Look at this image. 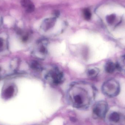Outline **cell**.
I'll list each match as a JSON object with an SVG mask.
<instances>
[{"label": "cell", "mask_w": 125, "mask_h": 125, "mask_svg": "<svg viewBox=\"0 0 125 125\" xmlns=\"http://www.w3.org/2000/svg\"><path fill=\"white\" fill-rule=\"evenodd\" d=\"M97 90L94 85L85 81L72 83L67 93L68 103L73 108L79 109L88 108L95 98Z\"/></svg>", "instance_id": "obj_1"}, {"label": "cell", "mask_w": 125, "mask_h": 125, "mask_svg": "<svg viewBox=\"0 0 125 125\" xmlns=\"http://www.w3.org/2000/svg\"><path fill=\"white\" fill-rule=\"evenodd\" d=\"M49 41L46 38H42L37 40L32 52L33 57L38 61H43L48 53Z\"/></svg>", "instance_id": "obj_2"}, {"label": "cell", "mask_w": 125, "mask_h": 125, "mask_svg": "<svg viewBox=\"0 0 125 125\" xmlns=\"http://www.w3.org/2000/svg\"><path fill=\"white\" fill-rule=\"evenodd\" d=\"M44 78L48 83L55 86L61 84L64 81L63 72L56 66L50 68L45 73Z\"/></svg>", "instance_id": "obj_3"}, {"label": "cell", "mask_w": 125, "mask_h": 125, "mask_svg": "<svg viewBox=\"0 0 125 125\" xmlns=\"http://www.w3.org/2000/svg\"><path fill=\"white\" fill-rule=\"evenodd\" d=\"M102 92L106 96L110 98L116 97L120 92V84L114 79H110L106 81L102 86Z\"/></svg>", "instance_id": "obj_4"}, {"label": "cell", "mask_w": 125, "mask_h": 125, "mask_svg": "<svg viewBox=\"0 0 125 125\" xmlns=\"http://www.w3.org/2000/svg\"><path fill=\"white\" fill-rule=\"evenodd\" d=\"M109 111L108 103L104 100L95 103L92 108V116L95 119H102L106 117Z\"/></svg>", "instance_id": "obj_5"}, {"label": "cell", "mask_w": 125, "mask_h": 125, "mask_svg": "<svg viewBox=\"0 0 125 125\" xmlns=\"http://www.w3.org/2000/svg\"><path fill=\"white\" fill-rule=\"evenodd\" d=\"M108 122L112 125H120L124 122L125 116L121 112L117 111H111L107 114Z\"/></svg>", "instance_id": "obj_6"}, {"label": "cell", "mask_w": 125, "mask_h": 125, "mask_svg": "<svg viewBox=\"0 0 125 125\" xmlns=\"http://www.w3.org/2000/svg\"><path fill=\"white\" fill-rule=\"evenodd\" d=\"M56 22V18H47L42 23L41 26V29L44 32H47L55 26Z\"/></svg>", "instance_id": "obj_7"}, {"label": "cell", "mask_w": 125, "mask_h": 125, "mask_svg": "<svg viewBox=\"0 0 125 125\" xmlns=\"http://www.w3.org/2000/svg\"><path fill=\"white\" fill-rule=\"evenodd\" d=\"M15 88L14 86L10 85L4 90L2 93L3 98L6 100L10 99L14 95Z\"/></svg>", "instance_id": "obj_8"}, {"label": "cell", "mask_w": 125, "mask_h": 125, "mask_svg": "<svg viewBox=\"0 0 125 125\" xmlns=\"http://www.w3.org/2000/svg\"><path fill=\"white\" fill-rule=\"evenodd\" d=\"M21 4L27 12L31 13L34 11L35 6L31 0H21Z\"/></svg>", "instance_id": "obj_9"}, {"label": "cell", "mask_w": 125, "mask_h": 125, "mask_svg": "<svg viewBox=\"0 0 125 125\" xmlns=\"http://www.w3.org/2000/svg\"><path fill=\"white\" fill-rule=\"evenodd\" d=\"M117 70H118L117 63L112 61H109L106 63L105 65V70L106 73H112Z\"/></svg>", "instance_id": "obj_10"}, {"label": "cell", "mask_w": 125, "mask_h": 125, "mask_svg": "<svg viewBox=\"0 0 125 125\" xmlns=\"http://www.w3.org/2000/svg\"><path fill=\"white\" fill-rule=\"evenodd\" d=\"M29 65L32 70L37 73H41L44 70L43 66L37 60L32 61Z\"/></svg>", "instance_id": "obj_11"}, {"label": "cell", "mask_w": 125, "mask_h": 125, "mask_svg": "<svg viewBox=\"0 0 125 125\" xmlns=\"http://www.w3.org/2000/svg\"><path fill=\"white\" fill-rule=\"evenodd\" d=\"M100 73V70L96 67H91L87 69L86 74L89 78H94L98 75Z\"/></svg>", "instance_id": "obj_12"}, {"label": "cell", "mask_w": 125, "mask_h": 125, "mask_svg": "<svg viewBox=\"0 0 125 125\" xmlns=\"http://www.w3.org/2000/svg\"><path fill=\"white\" fill-rule=\"evenodd\" d=\"M117 64L118 70L125 73V55L121 57Z\"/></svg>", "instance_id": "obj_13"}, {"label": "cell", "mask_w": 125, "mask_h": 125, "mask_svg": "<svg viewBox=\"0 0 125 125\" xmlns=\"http://www.w3.org/2000/svg\"><path fill=\"white\" fill-rule=\"evenodd\" d=\"M84 17L86 20H89L92 17V13L89 9L86 8L83 11Z\"/></svg>", "instance_id": "obj_14"}, {"label": "cell", "mask_w": 125, "mask_h": 125, "mask_svg": "<svg viewBox=\"0 0 125 125\" xmlns=\"http://www.w3.org/2000/svg\"><path fill=\"white\" fill-rule=\"evenodd\" d=\"M116 19V16L114 14H111L108 15L106 18L107 22L109 24L112 25L114 23Z\"/></svg>", "instance_id": "obj_15"}, {"label": "cell", "mask_w": 125, "mask_h": 125, "mask_svg": "<svg viewBox=\"0 0 125 125\" xmlns=\"http://www.w3.org/2000/svg\"><path fill=\"white\" fill-rule=\"evenodd\" d=\"M5 41L2 38L0 37V52H2L4 48Z\"/></svg>", "instance_id": "obj_16"}, {"label": "cell", "mask_w": 125, "mask_h": 125, "mask_svg": "<svg viewBox=\"0 0 125 125\" xmlns=\"http://www.w3.org/2000/svg\"><path fill=\"white\" fill-rule=\"evenodd\" d=\"M53 15L55 16V17H58L60 15V12L58 10H55L53 12Z\"/></svg>", "instance_id": "obj_17"}, {"label": "cell", "mask_w": 125, "mask_h": 125, "mask_svg": "<svg viewBox=\"0 0 125 125\" xmlns=\"http://www.w3.org/2000/svg\"><path fill=\"white\" fill-rule=\"evenodd\" d=\"M1 72V70L0 68V75Z\"/></svg>", "instance_id": "obj_18"}]
</instances>
